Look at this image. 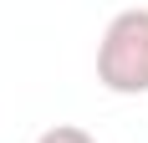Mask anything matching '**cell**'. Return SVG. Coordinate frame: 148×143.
Instances as JSON below:
<instances>
[{
  "mask_svg": "<svg viewBox=\"0 0 148 143\" xmlns=\"http://www.w3.org/2000/svg\"><path fill=\"white\" fill-rule=\"evenodd\" d=\"M97 82L118 97L148 92V10H118L97 41Z\"/></svg>",
  "mask_w": 148,
  "mask_h": 143,
  "instance_id": "6da1fadb",
  "label": "cell"
},
{
  "mask_svg": "<svg viewBox=\"0 0 148 143\" xmlns=\"http://www.w3.org/2000/svg\"><path fill=\"white\" fill-rule=\"evenodd\" d=\"M36 143H97V138L87 128H77V123H56V128H46Z\"/></svg>",
  "mask_w": 148,
  "mask_h": 143,
  "instance_id": "7a4b0ae2",
  "label": "cell"
}]
</instances>
